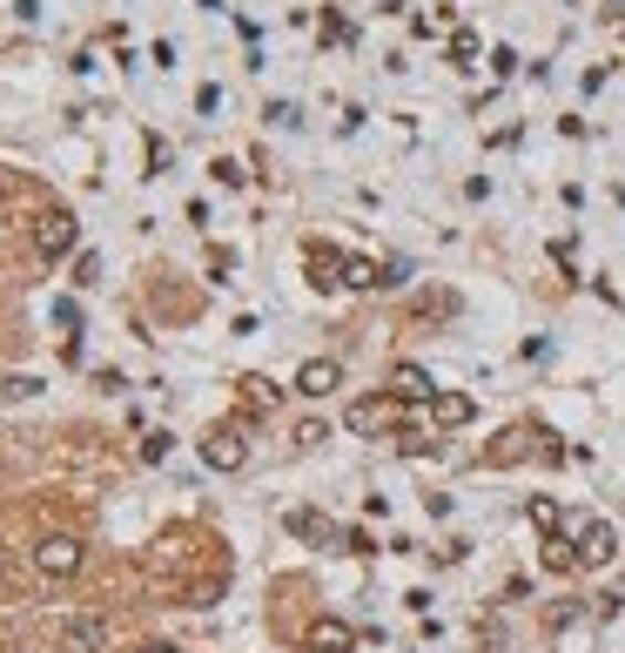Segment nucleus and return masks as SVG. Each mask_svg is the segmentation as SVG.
<instances>
[{
	"label": "nucleus",
	"instance_id": "obj_16",
	"mask_svg": "<svg viewBox=\"0 0 625 653\" xmlns=\"http://www.w3.org/2000/svg\"><path fill=\"white\" fill-rule=\"evenodd\" d=\"M168 452H175V438H168V432H148V438H142V458H148V465H162Z\"/></svg>",
	"mask_w": 625,
	"mask_h": 653
},
{
	"label": "nucleus",
	"instance_id": "obj_13",
	"mask_svg": "<svg viewBox=\"0 0 625 653\" xmlns=\"http://www.w3.org/2000/svg\"><path fill=\"white\" fill-rule=\"evenodd\" d=\"M236 384H242V404H249V412H270V404L283 397L270 377H256V371H249V377H236Z\"/></svg>",
	"mask_w": 625,
	"mask_h": 653
},
{
	"label": "nucleus",
	"instance_id": "obj_14",
	"mask_svg": "<svg viewBox=\"0 0 625 653\" xmlns=\"http://www.w3.org/2000/svg\"><path fill=\"white\" fill-rule=\"evenodd\" d=\"M531 526H539V532H565V512L552 499H531Z\"/></svg>",
	"mask_w": 625,
	"mask_h": 653
},
{
	"label": "nucleus",
	"instance_id": "obj_6",
	"mask_svg": "<svg viewBox=\"0 0 625 653\" xmlns=\"http://www.w3.org/2000/svg\"><path fill=\"white\" fill-rule=\"evenodd\" d=\"M61 653H108V620L102 613H67L61 620Z\"/></svg>",
	"mask_w": 625,
	"mask_h": 653
},
{
	"label": "nucleus",
	"instance_id": "obj_11",
	"mask_svg": "<svg viewBox=\"0 0 625 653\" xmlns=\"http://www.w3.org/2000/svg\"><path fill=\"white\" fill-rule=\"evenodd\" d=\"M303 263H310V283H316V290H336V283H343V250H330V242H310Z\"/></svg>",
	"mask_w": 625,
	"mask_h": 653
},
{
	"label": "nucleus",
	"instance_id": "obj_3",
	"mask_svg": "<svg viewBox=\"0 0 625 653\" xmlns=\"http://www.w3.org/2000/svg\"><path fill=\"white\" fill-rule=\"evenodd\" d=\"M81 559H87V546H81L74 532H48V539L34 546V573H41V580H74Z\"/></svg>",
	"mask_w": 625,
	"mask_h": 653
},
{
	"label": "nucleus",
	"instance_id": "obj_10",
	"mask_svg": "<svg viewBox=\"0 0 625 653\" xmlns=\"http://www.w3.org/2000/svg\"><path fill=\"white\" fill-rule=\"evenodd\" d=\"M390 391H397L404 404H430V397H437V384H430L424 364H397V371H390Z\"/></svg>",
	"mask_w": 625,
	"mask_h": 653
},
{
	"label": "nucleus",
	"instance_id": "obj_2",
	"mask_svg": "<svg viewBox=\"0 0 625 653\" xmlns=\"http://www.w3.org/2000/svg\"><path fill=\"white\" fill-rule=\"evenodd\" d=\"M404 418H410V404H404L397 391H377V397H356V404H350V432H356V438L390 432V425H404Z\"/></svg>",
	"mask_w": 625,
	"mask_h": 653
},
{
	"label": "nucleus",
	"instance_id": "obj_12",
	"mask_svg": "<svg viewBox=\"0 0 625 653\" xmlns=\"http://www.w3.org/2000/svg\"><path fill=\"white\" fill-rule=\"evenodd\" d=\"M539 559L552 566V573H579V546H572V532H545V539H539Z\"/></svg>",
	"mask_w": 625,
	"mask_h": 653
},
{
	"label": "nucleus",
	"instance_id": "obj_8",
	"mask_svg": "<svg viewBox=\"0 0 625 653\" xmlns=\"http://www.w3.org/2000/svg\"><path fill=\"white\" fill-rule=\"evenodd\" d=\"M471 418H478V404H471L465 391H437V397H430V425H437V432H458V425H471Z\"/></svg>",
	"mask_w": 625,
	"mask_h": 653
},
{
	"label": "nucleus",
	"instance_id": "obj_5",
	"mask_svg": "<svg viewBox=\"0 0 625 653\" xmlns=\"http://www.w3.org/2000/svg\"><path fill=\"white\" fill-rule=\"evenodd\" d=\"M196 452H202V465H209V471H242V465H249V438H242L236 425H209Z\"/></svg>",
	"mask_w": 625,
	"mask_h": 653
},
{
	"label": "nucleus",
	"instance_id": "obj_7",
	"mask_svg": "<svg viewBox=\"0 0 625 653\" xmlns=\"http://www.w3.org/2000/svg\"><path fill=\"white\" fill-rule=\"evenodd\" d=\"M343 384V364L336 357H310V364H296V384L290 391H303V397H330Z\"/></svg>",
	"mask_w": 625,
	"mask_h": 653
},
{
	"label": "nucleus",
	"instance_id": "obj_15",
	"mask_svg": "<svg viewBox=\"0 0 625 653\" xmlns=\"http://www.w3.org/2000/svg\"><path fill=\"white\" fill-rule=\"evenodd\" d=\"M34 391H41V377H28V371L0 377V404H14V397H34Z\"/></svg>",
	"mask_w": 625,
	"mask_h": 653
},
{
	"label": "nucleus",
	"instance_id": "obj_9",
	"mask_svg": "<svg viewBox=\"0 0 625 653\" xmlns=\"http://www.w3.org/2000/svg\"><path fill=\"white\" fill-rule=\"evenodd\" d=\"M350 646H356V626L350 620H336V613L310 620V653H350Z\"/></svg>",
	"mask_w": 625,
	"mask_h": 653
},
{
	"label": "nucleus",
	"instance_id": "obj_18",
	"mask_svg": "<svg viewBox=\"0 0 625 653\" xmlns=\"http://www.w3.org/2000/svg\"><path fill=\"white\" fill-rule=\"evenodd\" d=\"M196 108H202V115H216V108H222V89H216V81H202V89H196Z\"/></svg>",
	"mask_w": 625,
	"mask_h": 653
},
{
	"label": "nucleus",
	"instance_id": "obj_19",
	"mask_svg": "<svg viewBox=\"0 0 625 653\" xmlns=\"http://www.w3.org/2000/svg\"><path fill=\"white\" fill-rule=\"evenodd\" d=\"M142 653H183V646H168V640H148V646H142Z\"/></svg>",
	"mask_w": 625,
	"mask_h": 653
},
{
	"label": "nucleus",
	"instance_id": "obj_4",
	"mask_svg": "<svg viewBox=\"0 0 625 653\" xmlns=\"http://www.w3.org/2000/svg\"><path fill=\"white\" fill-rule=\"evenodd\" d=\"M572 546H579V566H592V573H598V566L618 559V526L612 519H579L572 526Z\"/></svg>",
	"mask_w": 625,
	"mask_h": 653
},
{
	"label": "nucleus",
	"instance_id": "obj_1",
	"mask_svg": "<svg viewBox=\"0 0 625 653\" xmlns=\"http://www.w3.org/2000/svg\"><path fill=\"white\" fill-rule=\"evenodd\" d=\"M74 242H81V222H74V209H41V216H34V257H41V263H61V257H74Z\"/></svg>",
	"mask_w": 625,
	"mask_h": 653
},
{
	"label": "nucleus",
	"instance_id": "obj_17",
	"mask_svg": "<svg viewBox=\"0 0 625 653\" xmlns=\"http://www.w3.org/2000/svg\"><path fill=\"white\" fill-rule=\"evenodd\" d=\"M290 532H303V539H323V532H330V526H323V519H316V512H290Z\"/></svg>",
	"mask_w": 625,
	"mask_h": 653
}]
</instances>
